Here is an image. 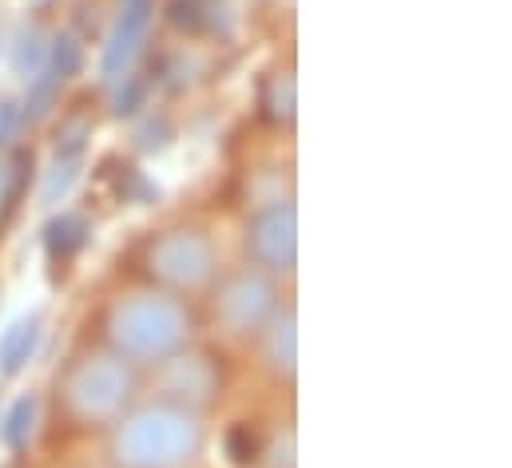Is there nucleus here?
<instances>
[{"instance_id":"f03ea898","label":"nucleus","mask_w":512,"mask_h":468,"mask_svg":"<svg viewBox=\"0 0 512 468\" xmlns=\"http://www.w3.org/2000/svg\"><path fill=\"white\" fill-rule=\"evenodd\" d=\"M247 250L270 270H290L294 266V211L290 207L262 211L247 231Z\"/></svg>"},{"instance_id":"423d86ee","label":"nucleus","mask_w":512,"mask_h":468,"mask_svg":"<svg viewBox=\"0 0 512 468\" xmlns=\"http://www.w3.org/2000/svg\"><path fill=\"white\" fill-rule=\"evenodd\" d=\"M44 242H48V258H52V262H68L72 254L84 250V242H88V223L76 219V215H60V219L48 223Z\"/></svg>"},{"instance_id":"9b49d317","label":"nucleus","mask_w":512,"mask_h":468,"mask_svg":"<svg viewBox=\"0 0 512 468\" xmlns=\"http://www.w3.org/2000/svg\"><path fill=\"white\" fill-rule=\"evenodd\" d=\"M175 24H191V28H195V24H199V8H195L191 0H179V4H175Z\"/></svg>"},{"instance_id":"20e7f679","label":"nucleus","mask_w":512,"mask_h":468,"mask_svg":"<svg viewBox=\"0 0 512 468\" xmlns=\"http://www.w3.org/2000/svg\"><path fill=\"white\" fill-rule=\"evenodd\" d=\"M147 20H151V0H128V4H124L120 20H116V32H112V40H108V48H104V72H108V76L124 72L131 52H135L139 40H143Z\"/></svg>"},{"instance_id":"9d476101","label":"nucleus","mask_w":512,"mask_h":468,"mask_svg":"<svg viewBox=\"0 0 512 468\" xmlns=\"http://www.w3.org/2000/svg\"><path fill=\"white\" fill-rule=\"evenodd\" d=\"M12 127H16V104H0V143H8V135H12Z\"/></svg>"},{"instance_id":"39448f33","label":"nucleus","mask_w":512,"mask_h":468,"mask_svg":"<svg viewBox=\"0 0 512 468\" xmlns=\"http://www.w3.org/2000/svg\"><path fill=\"white\" fill-rule=\"evenodd\" d=\"M36 346H40V314L20 318V322L0 338V373H4V377H16V373L28 365V357L36 353Z\"/></svg>"},{"instance_id":"7ed1b4c3","label":"nucleus","mask_w":512,"mask_h":468,"mask_svg":"<svg viewBox=\"0 0 512 468\" xmlns=\"http://www.w3.org/2000/svg\"><path fill=\"white\" fill-rule=\"evenodd\" d=\"M120 322H135V330H116V338L139 353H159L171 350L179 342V322H175V310L163 306V302H147V306H128L120 314Z\"/></svg>"},{"instance_id":"6e6552de","label":"nucleus","mask_w":512,"mask_h":468,"mask_svg":"<svg viewBox=\"0 0 512 468\" xmlns=\"http://www.w3.org/2000/svg\"><path fill=\"white\" fill-rule=\"evenodd\" d=\"M227 453H231L235 465H251L255 461V437H251V429H235L227 437Z\"/></svg>"},{"instance_id":"1a4fd4ad","label":"nucleus","mask_w":512,"mask_h":468,"mask_svg":"<svg viewBox=\"0 0 512 468\" xmlns=\"http://www.w3.org/2000/svg\"><path fill=\"white\" fill-rule=\"evenodd\" d=\"M139 96H143V84L135 80V84L128 88V96L120 92V100H116V116H131V112H135V104H139Z\"/></svg>"},{"instance_id":"0eeeda50","label":"nucleus","mask_w":512,"mask_h":468,"mask_svg":"<svg viewBox=\"0 0 512 468\" xmlns=\"http://www.w3.org/2000/svg\"><path fill=\"white\" fill-rule=\"evenodd\" d=\"M32 425H36V397H20V401L8 409L4 445H8V449H24L28 437H32Z\"/></svg>"},{"instance_id":"f257e3e1","label":"nucleus","mask_w":512,"mask_h":468,"mask_svg":"<svg viewBox=\"0 0 512 468\" xmlns=\"http://www.w3.org/2000/svg\"><path fill=\"white\" fill-rule=\"evenodd\" d=\"M195 449H199V437H195L191 421L171 417V413H147V417L131 421V429L120 437V465L151 468V453H159L155 468H175Z\"/></svg>"}]
</instances>
